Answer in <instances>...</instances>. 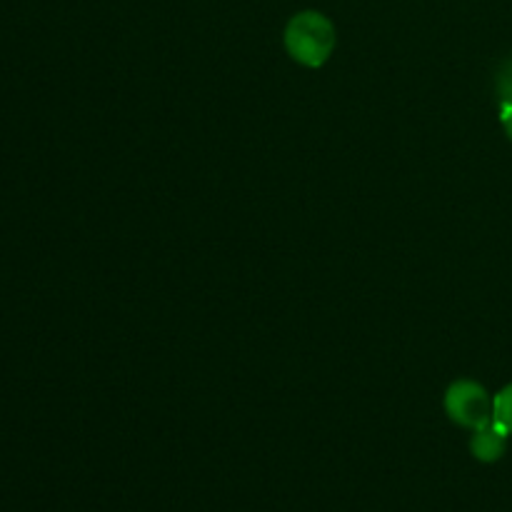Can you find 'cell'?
Returning <instances> with one entry per match:
<instances>
[{
  "label": "cell",
  "instance_id": "6da1fadb",
  "mask_svg": "<svg viewBox=\"0 0 512 512\" xmlns=\"http://www.w3.org/2000/svg\"><path fill=\"white\" fill-rule=\"evenodd\" d=\"M283 45L298 65L318 70L333 58L338 45V30L333 20L320 10H300L283 30Z\"/></svg>",
  "mask_w": 512,
  "mask_h": 512
},
{
  "label": "cell",
  "instance_id": "7a4b0ae2",
  "mask_svg": "<svg viewBox=\"0 0 512 512\" xmlns=\"http://www.w3.org/2000/svg\"><path fill=\"white\" fill-rule=\"evenodd\" d=\"M443 405L448 418L465 430H478L493 423V395L478 380L460 378L450 383Z\"/></svg>",
  "mask_w": 512,
  "mask_h": 512
},
{
  "label": "cell",
  "instance_id": "3957f363",
  "mask_svg": "<svg viewBox=\"0 0 512 512\" xmlns=\"http://www.w3.org/2000/svg\"><path fill=\"white\" fill-rule=\"evenodd\" d=\"M508 438V430H505L498 420H493V423L473 430V438H470V455H473L478 463H498L505 455V450H508Z\"/></svg>",
  "mask_w": 512,
  "mask_h": 512
},
{
  "label": "cell",
  "instance_id": "277c9868",
  "mask_svg": "<svg viewBox=\"0 0 512 512\" xmlns=\"http://www.w3.org/2000/svg\"><path fill=\"white\" fill-rule=\"evenodd\" d=\"M493 420H498V423L512 435V383L505 385V388L493 398Z\"/></svg>",
  "mask_w": 512,
  "mask_h": 512
},
{
  "label": "cell",
  "instance_id": "5b68a950",
  "mask_svg": "<svg viewBox=\"0 0 512 512\" xmlns=\"http://www.w3.org/2000/svg\"><path fill=\"white\" fill-rule=\"evenodd\" d=\"M495 93L505 105H512V58H505L495 73Z\"/></svg>",
  "mask_w": 512,
  "mask_h": 512
},
{
  "label": "cell",
  "instance_id": "8992f818",
  "mask_svg": "<svg viewBox=\"0 0 512 512\" xmlns=\"http://www.w3.org/2000/svg\"><path fill=\"white\" fill-rule=\"evenodd\" d=\"M500 123H503L505 135L512 140V105L500 103Z\"/></svg>",
  "mask_w": 512,
  "mask_h": 512
}]
</instances>
